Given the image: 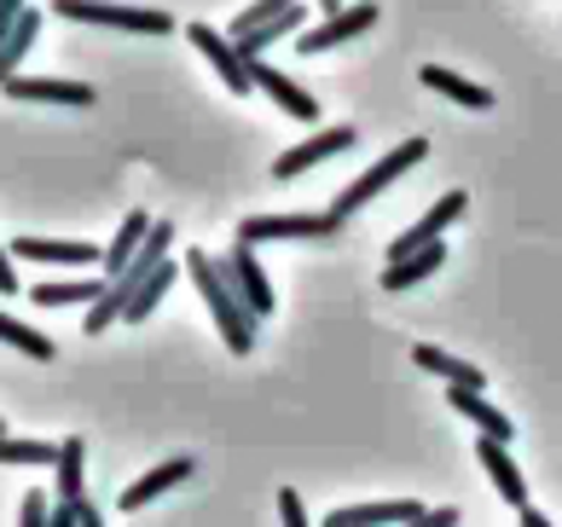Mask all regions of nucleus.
<instances>
[{"label":"nucleus","instance_id":"nucleus-1","mask_svg":"<svg viewBox=\"0 0 562 527\" xmlns=\"http://www.w3.org/2000/svg\"><path fill=\"white\" fill-rule=\"evenodd\" d=\"M186 272H192V284L203 290V302H210L215 325H221V343L233 354H249L256 348V313L238 302V290L226 284V272L215 256H203V249H186Z\"/></svg>","mask_w":562,"mask_h":527},{"label":"nucleus","instance_id":"nucleus-2","mask_svg":"<svg viewBox=\"0 0 562 527\" xmlns=\"http://www.w3.org/2000/svg\"><path fill=\"white\" fill-rule=\"evenodd\" d=\"M424 157H429V139H406V145H394V152H389L383 162H371L366 175L353 180V186H348V192H342L337 203H330V221H337V226H348V221L360 215V209H366L371 198H378V192H389V186L401 180L406 168H418Z\"/></svg>","mask_w":562,"mask_h":527},{"label":"nucleus","instance_id":"nucleus-3","mask_svg":"<svg viewBox=\"0 0 562 527\" xmlns=\"http://www.w3.org/2000/svg\"><path fill=\"white\" fill-rule=\"evenodd\" d=\"M47 18H70V24H105V30H134V35H169L175 18L151 7H111V0H53Z\"/></svg>","mask_w":562,"mask_h":527},{"label":"nucleus","instance_id":"nucleus-4","mask_svg":"<svg viewBox=\"0 0 562 527\" xmlns=\"http://www.w3.org/2000/svg\"><path fill=\"white\" fill-rule=\"evenodd\" d=\"M337 221L330 215H249L238 221V244H284V238H302V244H319V238H337Z\"/></svg>","mask_w":562,"mask_h":527},{"label":"nucleus","instance_id":"nucleus-5","mask_svg":"<svg viewBox=\"0 0 562 527\" xmlns=\"http://www.w3.org/2000/svg\"><path fill=\"white\" fill-rule=\"evenodd\" d=\"M221 272H226V284L238 290V302L256 313V319H267V313H273V279L261 272L256 244H233V249H226V261H221Z\"/></svg>","mask_w":562,"mask_h":527},{"label":"nucleus","instance_id":"nucleus-6","mask_svg":"<svg viewBox=\"0 0 562 527\" xmlns=\"http://www.w3.org/2000/svg\"><path fill=\"white\" fill-rule=\"evenodd\" d=\"M378 0H360V7H342L337 18H319L314 30H302V41L296 47L307 53V58H319V53H330V47H342V41H353V35H366L371 24H378Z\"/></svg>","mask_w":562,"mask_h":527},{"label":"nucleus","instance_id":"nucleus-7","mask_svg":"<svg viewBox=\"0 0 562 527\" xmlns=\"http://www.w3.org/2000/svg\"><path fill=\"white\" fill-rule=\"evenodd\" d=\"M353 128H319V134H307L302 145H290L284 157H273V180H296V175H307L314 162H325V157H342V152H353Z\"/></svg>","mask_w":562,"mask_h":527},{"label":"nucleus","instance_id":"nucleus-8","mask_svg":"<svg viewBox=\"0 0 562 527\" xmlns=\"http://www.w3.org/2000/svg\"><path fill=\"white\" fill-rule=\"evenodd\" d=\"M18 261H41V267H76V272H93L105 261L99 244H65V238H12L7 244Z\"/></svg>","mask_w":562,"mask_h":527},{"label":"nucleus","instance_id":"nucleus-9","mask_svg":"<svg viewBox=\"0 0 562 527\" xmlns=\"http://www.w3.org/2000/svg\"><path fill=\"white\" fill-rule=\"evenodd\" d=\"M249 81H256V88H261L267 99H273L284 116H296V122H319V99L307 93V88H296V81H290L279 65H261V58H249Z\"/></svg>","mask_w":562,"mask_h":527},{"label":"nucleus","instance_id":"nucleus-10","mask_svg":"<svg viewBox=\"0 0 562 527\" xmlns=\"http://www.w3.org/2000/svg\"><path fill=\"white\" fill-rule=\"evenodd\" d=\"M192 47H198L203 58H210L215 76H221V81H226V88H233L238 99H244L249 88H256V81H249V58H238V47H233V41H226L221 30H210V24H192Z\"/></svg>","mask_w":562,"mask_h":527},{"label":"nucleus","instance_id":"nucleus-11","mask_svg":"<svg viewBox=\"0 0 562 527\" xmlns=\"http://www.w3.org/2000/svg\"><path fill=\"white\" fill-rule=\"evenodd\" d=\"M464 203H470L464 192H447V198L435 203V209H429V215H424L418 226H412V232H401V238L389 244V261H406V256H418V249H429V244L441 238V232H447L458 215H464Z\"/></svg>","mask_w":562,"mask_h":527},{"label":"nucleus","instance_id":"nucleus-12","mask_svg":"<svg viewBox=\"0 0 562 527\" xmlns=\"http://www.w3.org/2000/svg\"><path fill=\"white\" fill-rule=\"evenodd\" d=\"M7 93L30 99V104H70V111H88V104L99 99L88 81H58V76H12Z\"/></svg>","mask_w":562,"mask_h":527},{"label":"nucleus","instance_id":"nucleus-13","mask_svg":"<svg viewBox=\"0 0 562 527\" xmlns=\"http://www.w3.org/2000/svg\"><path fill=\"white\" fill-rule=\"evenodd\" d=\"M475 463L487 470V481L498 487V498L522 511V504H528V481H522V470H516L510 447H498V440H487V435H482V440H475Z\"/></svg>","mask_w":562,"mask_h":527},{"label":"nucleus","instance_id":"nucleus-14","mask_svg":"<svg viewBox=\"0 0 562 527\" xmlns=\"http://www.w3.org/2000/svg\"><path fill=\"white\" fill-rule=\"evenodd\" d=\"M151 215H145V209H134V215H122V226H116V238L105 244V261H99V272H105V284L111 279H122V272H128V261L139 256V244L151 238Z\"/></svg>","mask_w":562,"mask_h":527},{"label":"nucleus","instance_id":"nucleus-15","mask_svg":"<svg viewBox=\"0 0 562 527\" xmlns=\"http://www.w3.org/2000/svg\"><path fill=\"white\" fill-rule=\"evenodd\" d=\"M412 516H424V504L412 498H383V504H348V511H330L325 527H401Z\"/></svg>","mask_w":562,"mask_h":527},{"label":"nucleus","instance_id":"nucleus-16","mask_svg":"<svg viewBox=\"0 0 562 527\" xmlns=\"http://www.w3.org/2000/svg\"><path fill=\"white\" fill-rule=\"evenodd\" d=\"M447 406H452V412H464V417H470V424L482 429L487 440H498V447H510V440H516V424L493 406V400H482V394H470V389H447Z\"/></svg>","mask_w":562,"mask_h":527},{"label":"nucleus","instance_id":"nucleus-17","mask_svg":"<svg viewBox=\"0 0 562 527\" xmlns=\"http://www.w3.org/2000/svg\"><path fill=\"white\" fill-rule=\"evenodd\" d=\"M412 360H418V371H435L447 389H470V394H482V389H487V377L475 371V366H464L458 354H447V348H429V343H418V348H412Z\"/></svg>","mask_w":562,"mask_h":527},{"label":"nucleus","instance_id":"nucleus-18","mask_svg":"<svg viewBox=\"0 0 562 527\" xmlns=\"http://www.w3.org/2000/svg\"><path fill=\"white\" fill-rule=\"evenodd\" d=\"M53 487H58V504H76L81 493H88V440L70 435V440H58V463H53Z\"/></svg>","mask_w":562,"mask_h":527},{"label":"nucleus","instance_id":"nucleus-19","mask_svg":"<svg viewBox=\"0 0 562 527\" xmlns=\"http://www.w3.org/2000/svg\"><path fill=\"white\" fill-rule=\"evenodd\" d=\"M175 481H192V458H169V463H157V470H145L128 493H122V511H145L151 498H162L175 487Z\"/></svg>","mask_w":562,"mask_h":527},{"label":"nucleus","instance_id":"nucleus-20","mask_svg":"<svg viewBox=\"0 0 562 527\" xmlns=\"http://www.w3.org/2000/svg\"><path fill=\"white\" fill-rule=\"evenodd\" d=\"M418 81H424V88H435V93H447L452 104H464V111H493V88H482V81H464V76H452L447 65H424V70H418Z\"/></svg>","mask_w":562,"mask_h":527},{"label":"nucleus","instance_id":"nucleus-21","mask_svg":"<svg viewBox=\"0 0 562 527\" xmlns=\"http://www.w3.org/2000/svg\"><path fill=\"white\" fill-rule=\"evenodd\" d=\"M30 296L41 302V307H81V302H99L105 296V272H99V279H47V284H35Z\"/></svg>","mask_w":562,"mask_h":527},{"label":"nucleus","instance_id":"nucleus-22","mask_svg":"<svg viewBox=\"0 0 562 527\" xmlns=\"http://www.w3.org/2000/svg\"><path fill=\"white\" fill-rule=\"evenodd\" d=\"M441 261H447V249H441V244H429V249H418V256H406V261H389L383 290H389V296H401V290H418Z\"/></svg>","mask_w":562,"mask_h":527},{"label":"nucleus","instance_id":"nucleus-23","mask_svg":"<svg viewBox=\"0 0 562 527\" xmlns=\"http://www.w3.org/2000/svg\"><path fill=\"white\" fill-rule=\"evenodd\" d=\"M41 18L47 12H35V7H24V18L12 24V35H7V47H0V88L18 76V65L30 58V47H35V35H41Z\"/></svg>","mask_w":562,"mask_h":527},{"label":"nucleus","instance_id":"nucleus-24","mask_svg":"<svg viewBox=\"0 0 562 527\" xmlns=\"http://www.w3.org/2000/svg\"><path fill=\"white\" fill-rule=\"evenodd\" d=\"M307 18V7L296 0V7H290L284 18H273V24H261V30H249V35H238L233 47H238V58H261L267 47H273V41H284V35H296V24Z\"/></svg>","mask_w":562,"mask_h":527},{"label":"nucleus","instance_id":"nucleus-25","mask_svg":"<svg viewBox=\"0 0 562 527\" xmlns=\"http://www.w3.org/2000/svg\"><path fill=\"white\" fill-rule=\"evenodd\" d=\"M175 279H180V267H175V261H162V267L151 272V279L139 284V296L128 302V313H122V319H128V325H139L145 313H151V307H157V302H162V296H169V290H175Z\"/></svg>","mask_w":562,"mask_h":527},{"label":"nucleus","instance_id":"nucleus-26","mask_svg":"<svg viewBox=\"0 0 562 527\" xmlns=\"http://www.w3.org/2000/svg\"><path fill=\"white\" fill-rule=\"evenodd\" d=\"M0 343L18 348V354H30V360H53V343L41 330H30L24 319H12V313H0Z\"/></svg>","mask_w":562,"mask_h":527},{"label":"nucleus","instance_id":"nucleus-27","mask_svg":"<svg viewBox=\"0 0 562 527\" xmlns=\"http://www.w3.org/2000/svg\"><path fill=\"white\" fill-rule=\"evenodd\" d=\"M0 463H58V447L30 435H0Z\"/></svg>","mask_w":562,"mask_h":527},{"label":"nucleus","instance_id":"nucleus-28","mask_svg":"<svg viewBox=\"0 0 562 527\" xmlns=\"http://www.w3.org/2000/svg\"><path fill=\"white\" fill-rule=\"evenodd\" d=\"M296 0H256V7H244L238 18H233V41L238 35H249V30H261V24H273V18H284Z\"/></svg>","mask_w":562,"mask_h":527},{"label":"nucleus","instance_id":"nucleus-29","mask_svg":"<svg viewBox=\"0 0 562 527\" xmlns=\"http://www.w3.org/2000/svg\"><path fill=\"white\" fill-rule=\"evenodd\" d=\"M53 522V504L47 493H24V511H18V527H47Z\"/></svg>","mask_w":562,"mask_h":527},{"label":"nucleus","instance_id":"nucleus-30","mask_svg":"<svg viewBox=\"0 0 562 527\" xmlns=\"http://www.w3.org/2000/svg\"><path fill=\"white\" fill-rule=\"evenodd\" d=\"M279 522H284V527H307V504H302L296 487H284V493H279Z\"/></svg>","mask_w":562,"mask_h":527},{"label":"nucleus","instance_id":"nucleus-31","mask_svg":"<svg viewBox=\"0 0 562 527\" xmlns=\"http://www.w3.org/2000/svg\"><path fill=\"white\" fill-rule=\"evenodd\" d=\"M401 527H458V511H452V504H441V511H424V516H412Z\"/></svg>","mask_w":562,"mask_h":527},{"label":"nucleus","instance_id":"nucleus-32","mask_svg":"<svg viewBox=\"0 0 562 527\" xmlns=\"http://www.w3.org/2000/svg\"><path fill=\"white\" fill-rule=\"evenodd\" d=\"M24 7H30V0H0V47H7V35H12L18 18H24Z\"/></svg>","mask_w":562,"mask_h":527},{"label":"nucleus","instance_id":"nucleus-33","mask_svg":"<svg viewBox=\"0 0 562 527\" xmlns=\"http://www.w3.org/2000/svg\"><path fill=\"white\" fill-rule=\"evenodd\" d=\"M70 511H76V527H105V516H99V504H93L88 493H81V498L70 504Z\"/></svg>","mask_w":562,"mask_h":527},{"label":"nucleus","instance_id":"nucleus-34","mask_svg":"<svg viewBox=\"0 0 562 527\" xmlns=\"http://www.w3.org/2000/svg\"><path fill=\"white\" fill-rule=\"evenodd\" d=\"M0 296H18V267H12V249L0 244Z\"/></svg>","mask_w":562,"mask_h":527},{"label":"nucleus","instance_id":"nucleus-35","mask_svg":"<svg viewBox=\"0 0 562 527\" xmlns=\"http://www.w3.org/2000/svg\"><path fill=\"white\" fill-rule=\"evenodd\" d=\"M516 527H557L546 511H533V504H522V511H516Z\"/></svg>","mask_w":562,"mask_h":527},{"label":"nucleus","instance_id":"nucleus-36","mask_svg":"<svg viewBox=\"0 0 562 527\" xmlns=\"http://www.w3.org/2000/svg\"><path fill=\"white\" fill-rule=\"evenodd\" d=\"M47 527H76V511H70V504H53V522Z\"/></svg>","mask_w":562,"mask_h":527},{"label":"nucleus","instance_id":"nucleus-37","mask_svg":"<svg viewBox=\"0 0 562 527\" xmlns=\"http://www.w3.org/2000/svg\"><path fill=\"white\" fill-rule=\"evenodd\" d=\"M319 12H325V18H337V12H342V0H319Z\"/></svg>","mask_w":562,"mask_h":527},{"label":"nucleus","instance_id":"nucleus-38","mask_svg":"<svg viewBox=\"0 0 562 527\" xmlns=\"http://www.w3.org/2000/svg\"><path fill=\"white\" fill-rule=\"evenodd\" d=\"M0 435H7V424H0Z\"/></svg>","mask_w":562,"mask_h":527}]
</instances>
